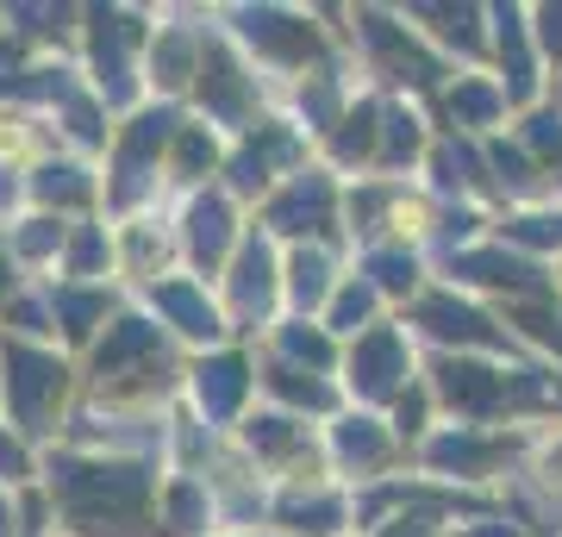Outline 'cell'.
<instances>
[{"mask_svg":"<svg viewBox=\"0 0 562 537\" xmlns=\"http://www.w3.org/2000/svg\"><path fill=\"white\" fill-rule=\"evenodd\" d=\"M57 476V500L69 506L88 537H125L138 532L144 518V500H150V476L138 462H81V457H63L50 462Z\"/></svg>","mask_w":562,"mask_h":537,"instance_id":"6da1fadb","label":"cell"},{"mask_svg":"<svg viewBox=\"0 0 562 537\" xmlns=\"http://www.w3.org/2000/svg\"><path fill=\"white\" fill-rule=\"evenodd\" d=\"M0 362H7V394H13L20 425L25 432H50V418L63 406V388H69V369L57 357L32 350V344H0Z\"/></svg>","mask_w":562,"mask_h":537,"instance_id":"7a4b0ae2","label":"cell"},{"mask_svg":"<svg viewBox=\"0 0 562 537\" xmlns=\"http://www.w3.org/2000/svg\"><path fill=\"white\" fill-rule=\"evenodd\" d=\"M94 376H101V388H162L169 381V357H162L157 325L120 318L106 332V344L94 350Z\"/></svg>","mask_w":562,"mask_h":537,"instance_id":"3957f363","label":"cell"},{"mask_svg":"<svg viewBox=\"0 0 562 537\" xmlns=\"http://www.w3.org/2000/svg\"><path fill=\"white\" fill-rule=\"evenodd\" d=\"M169 138H181V125H176V113H169V107L125 125L120 163H113V176H120V181H113V200H120V206H132V200L144 194V176H150V163H157V150H162Z\"/></svg>","mask_w":562,"mask_h":537,"instance_id":"277c9868","label":"cell"},{"mask_svg":"<svg viewBox=\"0 0 562 537\" xmlns=\"http://www.w3.org/2000/svg\"><path fill=\"white\" fill-rule=\"evenodd\" d=\"M438 394L469 418H494L513 406V376L487 369V362H438Z\"/></svg>","mask_w":562,"mask_h":537,"instance_id":"5b68a950","label":"cell"},{"mask_svg":"<svg viewBox=\"0 0 562 537\" xmlns=\"http://www.w3.org/2000/svg\"><path fill=\"white\" fill-rule=\"evenodd\" d=\"M238 32L257 44L262 57H281V63H306L319 51V32L306 20H294V13H276V7H244Z\"/></svg>","mask_w":562,"mask_h":537,"instance_id":"8992f818","label":"cell"},{"mask_svg":"<svg viewBox=\"0 0 562 537\" xmlns=\"http://www.w3.org/2000/svg\"><path fill=\"white\" fill-rule=\"evenodd\" d=\"M401 376H406V344H401V332L375 325V332L357 344V357H350V381H357V394L387 400L394 388H401Z\"/></svg>","mask_w":562,"mask_h":537,"instance_id":"52a82bcc","label":"cell"},{"mask_svg":"<svg viewBox=\"0 0 562 537\" xmlns=\"http://www.w3.org/2000/svg\"><path fill=\"white\" fill-rule=\"evenodd\" d=\"M94 20V69H101V88H106V100L120 107L125 94H132V76H125V51L138 44V20L132 13H88Z\"/></svg>","mask_w":562,"mask_h":537,"instance_id":"ba28073f","label":"cell"},{"mask_svg":"<svg viewBox=\"0 0 562 537\" xmlns=\"http://www.w3.org/2000/svg\"><path fill=\"white\" fill-rule=\"evenodd\" d=\"M201 100H206V113H220V120H250V81H244V69L232 63L225 44H206V57H201Z\"/></svg>","mask_w":562,"mask_h":537,"instance_id":"9c48e42d","label":"cell"},{"mask_svg":"<svg viewBox=\"0 0 562 537\" xmlns=\"http://www.w3.org/2000/svg\"><path fill=\"white\" fill-rule=\"evenodd\" d=\"M419 325L443 344H501V325H494V318H482L475 306H462V300H450V294H425Z\"/></svg>","mask_w":562,"mask_h":537,"instance_id":"30bf717a","label":"cell"},{"mask_svg":"<svg viewBox=\"0 0 562 537\" xmlns=\"http://www.w3.org/2000/svg\"><path fill=\"white\" fill-rule=\"evenodd\" d=\"M269 225H276V232H331V181L301 176L276 206H269Z\"/></svg>","mask_w":562,"mask_h":537,"instance_id":"8fae6325","label":"cell"},{"mask_svg":"<svg viewBox=\"0 0 562 537\" xmlns=\"http://www.w3.org/2000/svg\"><path fill=\"white\" fill-rule=\"evenodd\" d=\"M276 163H294V132H281V125H257V138L244 144L238 157H232V188L257 194Z\"/></svg>","mask_w":562,"mask_h":537,"instance_id":"7c38bea8","label":"cell"},{"mask_svg":"<svg viewBox=\"0 0 562 537\" xmlns=\"http://www.w3.org/2000/svg\"><path fill=\"white\" fill-rule=\"evenodd\" d=\"M450 269L469 281H482V288H519V294H543V276L531 269V262L506 257V250H462V257H450Z\"/></svg>","mask_w":562,"mask_h":537,"instance_id":"4fadbf2b","label":"cell"},{"mask_svg":"<svg viewBox=\"0 0 562 537\" xmlns=\"http://www.w3.org/2000/svg\"><path fill=\"white\" fill-rule=\"evenodd\" d=\"M362 32H369V44L382 51V63H387L401 81H419V88H431V81H438V63L425 57L413 38H401V32L382 20V13H362Z\"/></svg>","mask_w":562,"mask_h":537,"instance_id":"5bb4252c","label":"cell"},{"mask_svg":"<svg viewBox=\"0 0 562 537\" xmlns=\"http://www.w3.org/2000/svg\"><path fill=\"white\" fill-rule=\"evenodd\" d=\"M431 469H457V476H487L494 462H506L513 457V444H501V438H475V432H450V438H438L431 450Z\"/></svg>","mask_w":562,"mask_h":537,"instance_id":"9a60e30c","label":"cell"},{"mask_svg":"<svg viewBox=\"0 0 562 537\" xmlns=\"http://www.w3.org/2000/svg\"><path fill=\"white\" fill-rule=\"evenodd\" d=\"M194 388H201L206 418H232L238 400H244V388H250V369H244V357H213V362L194 369Z\"/></svg>","mask_w":562,"mask_h":537,"instance_id":"2e32d148","label":"cell"},{"mask_svg":"<svg viewBox=\"0 0 562 537\" xmlns=\"http://www.w3.org/2000/svg\"><path fill=\"white\" fill-rule=\"evenodd\" d=\"M225 244H232V206H225L220 194H201L194 213H188V250H194L201 269H213V262L225 257Z\"/></svg>","mask_w":562,"mask_h":537,"instance_id":"e0dca14e","label":"cell"},{"mask_svg":"<svg viewBox=\"0 0 562 537\" xmlns=\"http://www.w3.org/2000/svg\"><path fill=\"white\" fill-rule=\"evenodd\" d=\"M232 294H238L244 313H262V306H269V294H276V257H269V244H262V238H250V244L238 250Z\"/></svg>","mask_w":562,"mask_h":537,"instance_id":"ac0fdd59","label":"cell"},{"mask_svg":"<svg viewBox=\"0 0 562 537\" xmlns=\"http://www.w3.org/2000/svg\"><path fill=\"white\" fill-rule=\"evenodd\" d=\"M157 306L176 318V332H188V338H213V332H220V313H213L206 294H201V288H188V281H162Z\"/></svg>","mask_w":562,"mask_h":537,"instance_id":"d6986e66","label":"cell"},{"mask_svg":"<svg viewBox=\"0 0 562 537\" xmlns=\"http://www.w3.org/2000/svg\"><path fill=\"white\" fill-rule=\"evenodd\" d=\"M494 20H501V51H506V100H531V57H525V38H519V13H513V7H501V13H494Z\"/></svg>","mask_w":562,"mask_h":537,"instance_id":"ffe728a7","label":"cell"},{"mask_svg":"<svg viewBox=\"0 0 562 537\" xmlns=\"http://www.w3.org/2000/svg\"><path fill=\"white\" fill-rule=\"evenodd\" d=\"M281 518H288L294 532L325 537V532H338V525H344V506L331 494H294V500H281Z\"/></svg>","mask_w":562,"mask_h":537,"instance_id":"44dd1931","label":"cell"},{"mask_svg":"<svg viewBox=\"0 0 562 537\" xmlns=\"http://www.w3.org/2000/svg\"><path fill=\"white\" fill-rule=\"evenodd\" d=\"M338 457L357 462V469H382V462H387V438L369 425V418H350V425H338Z\"/></svg>","mask_w":562,"mask_h":537,"instance_id":"7402d4cb","label":"cell"},{"mask_svg":"<svg viewBox=\"0 0 562 537\" xmlns=\"http://www.w3.org/2000/svg\"><path fill=\"white\" fill-rule=\"evenodd\" d=\"M269 388H276L281 400H294V406H313V413H325V406H331V388H325L319 376L288 369V362H276V369H269Z\"/></svg>","mask_w":562,"mask_h":537,"instance_id":"603a6c76","label":"cell"},{"mask_svg":"<svg viewBox=\"0 0 562 537\" xmlns=\"http://www.w3.org/2000/svg\"><path fill=\"white\" fill-rule=\"evenodd\" d=\"M244 438H250V450H262V457H294V450H301V432H294L281 413L250 418V425H244Z\"/></svg>","mask_w":562,"mask_h":537,"instance_id":"cb8c5ba5","label":"cell"},{"mask_svg":"<svg viewBox=\"0 0 562 537\" xmlns=\"http://www.w3.org/2000/svg\"><path fill=\"white\" fill-rule=\"evenodd\" d=\"M450 120H457V125H487V120H501V94H494L487 81H462L457 94H450Z\"/></svg>","mask_w":562,"mask_h":537,"instance_id":"d4e9b609","label":"cell"},{"mask_svg":"<svg viewBox=\"0 0 562 537\" xmlns=\"http://www.w3.org/2000/svg\"><path fill=\"white\" fill-rule=\"evenodd\" d=\"M288 276H294V300L301 306H319L325 288H331V262H325V250H301V257L288 262Z\"/></svg>","mask_w":562,"mask_h":537,"instance_id":"484cf974","label":"cell"},{"mask_svg":"<svg viewBox=\"0 0 562 537\" xmlns=\"http://www.w3.org/2000/svg\"><path fill=\"white\" fill-rule=\"evenodd\" d=\"M375 120H382V113H375V107H369V100H362L357 113H350V120H344V132H338V138H331V150H338L344 163L369 157V150H375Z\"/></svg>","mask_w":562,"mask_h":537,"instance_id":"4316f807","label":"cell"},{"mask_svg":"<svg viewBox=\"0 0 562 537\" xmlns=\"http://www.w3.org/2000/svg\"><path fill=\"white\" fill-rule=\"evenodd\" d=\"M101 313H106V294H81V288L57 294V318H63V332H69V338H88Z\"/></svg>","mask_w":562,"mask_h":537,"instance_id":"83f0119b","label":"cell"},{"mask_svg":"<svg viewBox=\"0 0 562 537\" xmlns=\"http://www.w3.org/2000/svg\"><path fill=\"white\" fill-rule=\"evenodd\" d=\"M38 194L57 200V206H76V200H88V181H81L76 163H44L38 169Z\"/></svg>","mask_w":562,"mask_h":537,"instance_id":"f1b7e54d","label":"cell"},{"mask_svg":"<svg viewBox=\"0 0 562 537\" xmlns=\"http://www.w3.org/2000/svg\"><path fill=\"white\" fill-rule=\"evenodd\" d=\"M369 313H375V288H369V281H350V288L331 300V325H338V332H357Z\"/></svg>","mask_w":562,"mask_h":537,"instance_id":"f546056e","label":"cell"},{"mask_svg":"<svg viewBox=\"0 0 562 537\" xmlns=\"http://www.w3.org/2000/svg\"><path fill=\"white\" fill-rule=\"evenodd\" d=\"M369 276L382 281V288H394V294H406L413 276H419V262H413V250H375L369 257Z\"/></svg>","mask_w":562,"mask_h":537,"instance_id":"4dcf8cb0","label":"cell"},{"mask_svg":"<svg viewBox=\"0 0 562 537\" xmlns=\"http://www.w3.org/2000/svg\"><path fill=\"white\" fill-rule=\"evenodd\" d=\"M525 144L538 150L543 169H562V120H557V113H538V120L525 125Z\"/></svg>","mask_w":562,"mask_h":537,"instance_id":"1f68e13d","label":"cell"},{"mask_svg":"<svg viewBox=\"0 0 562 537\" xmlns=\"http://www.w3.org/2000/svg\"><path fill=\"white\" fill-rule=\"evenodd\" d=\"M425 20H438V32L462 51H475V7H419Z\"/></svg>","mask_w":562,"mask_h":537,"instance_id":"d6a6232c","label":"cell"},{"mask_svg":"<svg viewBox=\"0 0 562 537\" xmlns=\"http://www.w3.org/2000/svg\"><path fill=\"white\" fill-rule=\"evenodd\" d=\"M281 350H288L294 362H313V369H325V362H331L325 332H306V325H288V332H281Z\"/></svg>","mask_w":562,"mask_h":537,"instance_id":"836d02e7","label":"cell"},{"mask_svg":"<svg viewBox=\"0 0 562 537\" xmlns=\"http://www.w3.org/2000/svg\"><path fill=\"white\" fill-rule=\"evenodd\" d=\"M419 150V120L413 113H387V150H382V163H406Z\"/></svg>","mask_w":562,"mask_h":537,"instance_id":"e575fe53","label":"cell"},{"mask_svg":"<svg viewBox=\"0 0 562 537\" xmlns=\"http://www.w3.org/2000/svg\"><path fill=\"white\" fill-rule=\"evenodd\" d=\"M513 325H525L538 344L562 350V313H550V306H519V313H513Z\"/></svg>","mask_w":562,"mask_h":537,"instance_id":"d590c367","label":"cell"},{"mask_svg":"<svg viewBox=\"0 0 562 537\" xmlns=\"http://www.w3.org/2000/svg\"><path fill=\"white\" fill-rule=\"evenodd\" d=\"M176 169H181V176L213 169V138H206V132H181V138H176Z\"/></svg>","mask_w":562,"mask_h":537,"instance_id":"8d00e7d4","label":"cell"},{"mask_svg":"<svg viewBox=\"0 0 562 537\" xmlns=\"http://www.w3.org/2000/svg\"><path fill=\"white\" fill-rule=\"evenodd\" d=\"M188 57H194V51H188V38H162L157 44V81H162V88L188 81Z\"/></svg>","mask_w":562,"mask_h":537,"instance_id":"74e56055","label":"cell"},{"mask_svg":"<svg viewBox=\"0 0 562 537\" xmlns=\"http://www.w3.org/2000/svg\"><path fill=\"white\" fill-rule=\"evenodd\" d=\"M506 238H519V244H562V213H557V220H550V213L513 220V225H506Z\"/></svg>","mask_w":562,"mask_h":537,"instance_id":"f35d334b","label":"cell"},{"mask_svg":"<svg viewBox=\"0 0 562 537\" xmlns=\"http://www.w3.org/2000/svg\"><path fill=\"white\" fill-rule=\"evenodd\" d=\"M201 513H206L201 488H188V481H181L176 494H169V518H176V532H194V525H201Z\"/></svg>","mask_w":562,"mask_h":537,"instance_id":"ab89813d","label":"cell"},{"mask_svg":"<svg viewBox=\"0 0 562 537\" xmlns=\"http://www.w3.org/2000/svg\"><path fill=\"white\" fill-rule=\"evenodd\" d=\"M101 262H106V238H101V232H81V238L69 244V269H76V276H94Z\"/></svg>","mask_w":562,"mask_h":537,"instance_id":"60d3db41","label":"cell"},{"mask_svg":"<svg viewBox=\"0 0 562 537\" xmlns=\"http://www.w3.org/2000/svg\"><path fill=\"white\" fill-rule=\"evenodd\" d=\"M57 244H63V225H57V220H32V225L20 232V250H25V257H50Z\"/></svg>","mask_w":562,"mask_h":537,"instance_id":"b9f144b4","label":"cell"},{"mask_svg":"<svg viewBox=\"0 0 562 537\" xmlns=\"http://www.w3.org/2000/svg\"><path fill=\"white\" fill-rule=\"evenodd\" d=\"M301 107H306V120H313V125L331 120V107H338V88H331V76H319L313 88H301Z\"/></svg>","mask_w":562,"mask_h":537,"instance_id":"7bdbcfd3","label":"cell"},{"mask_svg":"<svg viewBox=\"0 0 562 537\" xmlns=\"http://www.w3.org/2000/svg\"><path fill=\"white\" fill-rule=\"evenodd\" d=\"M487 157H494V169H501L506 188H531V181H538V176H531V163H525L519 150H506V144H494Z\"/></svg>","mask_w":562,"mask_h":537,"instance_id":"ee69618b","label":"cell"},{"mask_svg":"<svg viewBox=\"0 0 562 537\" xmlns=\"http://www.w3.org/2000/svg\"><path fill=\"white\" fill-rule=\"evenodd\" d=\"M382 537H431V518H425V513H406V518H394Z\"/></svg>","mask_w":562,"mask_h":537,"instance_id":"f6af8a7d","label":"cell"},{"mask_svg":"<svg viewBox=\"0 0 562 537\" xmlns=\"http://www.w3.org/2000/svg\"><path fill=\"white\" fill-rule=\"evenodd\" d=\"M543 51H562V7H543Z\"/></svg>","mask_w":562,"mask_h":537,"instance_id":"bcb514c9","label":"cell"},{"mask_svg":"<svg viewBox=\"0 0 562 537\" xmlns=\"http://www.w3.org/2000/svg\"><path fill=\"white\" fill-rule=\"evenodd\" d=\"M0 476H25V450L13 438H0Z\"/></svg>","mask_w":562,"mask_h":537,"instance_id":"7dc6e473","label":"cell"},{"mask_svg":"<svg viewBox=\"0 0 562 537\" xmlns=\"http://www.w3.org/2000/svg\"><path fill=\"white\" fill-rule=\"evenodd\" d=\"M419 418H425V400L406 394V400H401V432H419Z\"/></svg>","mask_w":562,"mask_h":537,"instance_id":"c3c4849f","label":"cell"},{"mask_svg":"<svg viewBox=\"0 0 562 537\" xmlns=\"http://www.w3.org/2000/svg\"><path fill=\"white\" fill-rule=\"evenodd\" d=\"M13 325H25V332H44V313H38V306H13Z\"/></svg>","mask_w":562,"mask_h":537,"instance_id":"681fc988","label":"cell"},{"mask_svg":"<svg viewBox=\"0 0 562 537\" xmlns=\"http://www.w3.org/2000/svg\"><path fill=\"white\" fill-rule=\"evenodd\" d=\"M475 537H519L513 525H487V532H475Z\"/></svg>","mask_w":562,"mask_h":537,"instance_id":"f907efd6","label":"cell"},{"mask_svg":"<svg viewBox=\"0 0 562 537\" xmlns=\"http://www.w3.org/2000/svg\"><path fill=\"white\" fill-rule=\"evenodd\" d=\"M0 537H7V500H0Z\"/></svg>","mask_w":562,"mask_h":537,"instance_id":"816d5d0a","label":"cell"},{"mask_svg":"<svg viewBox=\"0 0 562 537\" xmlns=\"http://www.w3.org/2000/svg\"><path fill=\"white\" fill-rule=\"evenodd\" d=\"M0 294H7V257H0Z\"/></svg>","mask_w":562,"mask_h":537,"instance_id":"f5cc1de1","label":"cell"}]
</instances>
